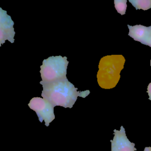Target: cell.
<instances>
[{
    "instance_id": "6da1fadb",
    "label": "cell",
    "mask_w": 151,
    "mask_h": 151,
    "mask_svg": "<svg viewBox=\"0 0 151 151\" xmlns=\"http://www.w3.org/2000/svg\"><path fill=\"white\" fill-rule=\"evenodd\" d=\"M40 83L43 88L41 96L50 102L54 107L59 106L71 109L78 97L85 98L90 94L89 90L78 91V88L67 78L50 83L41 81Z\"/></svg>"
},
{
    "instance_id": "7a4b0ae2",
    "label": "cell",
    "mask_w": 151,
    "mask_h": 151,
    "mask_svg": "<svg viewBox=\"0 0 151 151\" xmlns=\"http://www.w3.org/2000/svg\"><path fill=\"white\" fill-rule=\"evenodd\" d=\"M125 58L122 55H110L102 57L99 64L97 82L104 89L116 87L120 78V71L124 68Z\"/></svg>"
},
{
    "instance_id": "3957f363",
    "label": "cell",
    "mask_w": 151,
    "mask_h": 151,
    "mask_svg": "<svg viewBox=\"0 0 151 151\" xmlns=\"http://www.w3.org/2000/svg\"><path fill=\"white\" fill-rule=\"evenodd\" d=\"M68 64L67 57L51 56L44 59L40 71L42 81L50 83L67 78Z\"/></svg>"
},
{
    "instance_id": "277c9868",
    "label": "cell",
    "mask_w": 151,
    "mask_h": 151,
    "mask_svg": "<svg viewBox=\"0 0 151 151\" xmlns=\"http://www.w3.org/2000/svg\"><path fill=\"white\" fill-rule=\"evenodd\" d=\"M28 106L35 111L40 122H45L46 126H48L55 119L54 107L50 102L44 98L33 97L29 101Z\"/></svg>"
},
{
    "instance_id": "5b68a950",
    "label": "cell",
    "mask_w": 151,
    "mask_h": 151,
    "mask_svg": "<svg viewBox=\"0 0 151 151\" xmlns=\"http://www.w3.org/2000/svg\"><path fill=\"white\" fill-rule=\"evenodd\" d=\"M110 142L111 151H137L135 144L128 139L123 126L119 130H114V137Z\"/></svg>"
},
{
    "instance_id": "8992f818",
    "label": "cell",
    "mask_w": 151,
    "mask_h": 151,
    "mask_svg": "<svg viewBox=\"0 0 151 151\" xmlns=\"http://www.w3.org/2000/svg\"><path fill=\"white\" fill-rule=\"evenodd\" d=\"M129 29V36L134 40L151 47V26L145 27L142 25L130 26L127 25Z\"/></svg>"
},
{
    "instance_id": "52a82bcc",
    "label": "cell",
    "mask_w": 151,
    "mask_h": 151,
    "mask_svg": "<svg viewBox=\"0 0 151 151\" xmlns=\"http://www.w3.org/2000/svg\"><path fill=\"white\" fill-rule=\"evenodd\" d=\"M14 22L12 20L11 16L7 14L6 11L2 9L0 7V28L14 32Z\"/></svg>"
},
{
    "instance_id": "ba28073f",
    "label": "cell",
    "mask_w": 151,
    "mask_h": 151,
    "mask_svg": "<svg viewBox=\"0 0 151 151\" xmlns=\"http://www.w3.org/2000/svg\"><path fill=\"white\" fill-rule=\"evenodd\" d=\"M136 9L147 10L151 8V0H129Z\"/></svg>"
},
{
    "instance_id": "9c48e42d",
    "label": "cell",
    "mask_w": 151,
    "mask_h": 151,
    "mask_svg": "<svg viewBox=\"0 0 151 151\" xmlns=\"http://www.w3.org/2000/svg\"><path fill=\"white\" fill-rule=\"evenodd\" d=\"M15 32H9L0 28V47L2 44H4L6 40L9 41L11 43L14 42Z\"/></svg>"
},
{
    "instance_id": "30bf717a",
    "label": "cell",
    "mask_w": 151,
    "mask_h": 151,
    "mask_svg": "<svg viewBox=\"0 0 151 151\" xmlns=\"http://www.w3.org/2000/svg\"><path fill=\"white\" fill-rule=\"evenodd\" d=\"M127 0H114V7L118 13L122 15H124L127 8Z\"/></svg>"
},
{
    "instance_id": "8fae6325",
    "label": "cell",
    "mask_w": 151,
    "mask_h": 151,
    "mask_svg": "<svg viewBox=\"0 0 151 151\" xmlns=\"http://www.w3.org/2000/svg\"><path fill=\"white\" fill-rule=\"evenodd\" d=\"M147 93H148L149 95V99L150 100H151V83H150L147 86Z\"/></svg>"
},
{
    "instance_id": "7c38bea8",
    "label": "cell",
    "mask_w": 151,
    "mask_h": 151,
    "mask_svg": "<svg viewBox=\"0 0 151 151\" xmlns=\"http://www.w3.org/2000/svg\"><path fill=\"white\" fill-rule=\"evenodd\" d=\"M143 151H151V146L145 147Z\"/></svg>"
},
{
    "instance_id": "4fadbf2b",
    "label": "cell",
    "mask_w": 151,
    "mask_h": 151,
    "mask_svg": "<svg viewBox=\"0 0 151 151\" xmlns=\"http://www.w3.org/2000/svg\"><path fill=\"white\" fill-rule=\"evenodd\" d=\"M150 66H151V60H150Z\"/></svg>"
}]
</instances>
